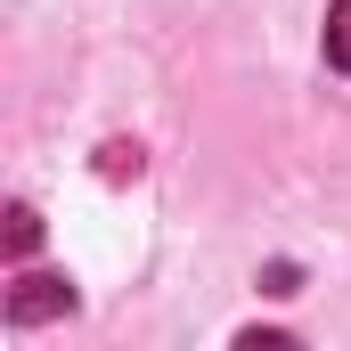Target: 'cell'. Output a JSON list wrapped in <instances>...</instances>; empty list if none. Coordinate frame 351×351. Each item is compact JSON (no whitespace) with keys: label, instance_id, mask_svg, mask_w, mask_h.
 Segmentation results:
<instances>
[{"label":"cell","instance_id":"obj_1","mask_svg":"<svg viewBox=\"0 0 351 351\" xmlns=\"http://www.w3.org/2000/svg\"><path fill=\"white\" fill-rule=\"evenodd\" d=\"M58 311H74V286H66V278L25 269V278L8 286V319H16V327H41V319H58Z\"/></svg>","mask_w":351,"mask_h":351},{"label":"cell","instance_id":"obj_2","mask_svg":"<svg viewBox=\"0 0 351 351\" xmlns=\"http://www.w3.org/2000/svg\"><path fill=\"white\" fill-rule=\"evenodd\" d=\"M327 66H335V74H351V0H335V8H327Z\"/></svg>","mask_w":351,"mask_h":351},{"label":"cell","instance_id":"obj_3","mask_svg":"<svg viewBox=\"0 0 351 351\" xmlns=\"http://www.w3.org/2000/svg\"><path fill=\"white\" fill-rule=\"evenodd\" d=\"M41 245V221H33V204H16L8 213V254H33Z\"/></svg>","mask_w":351,"mask_h":351}]
</instances>
